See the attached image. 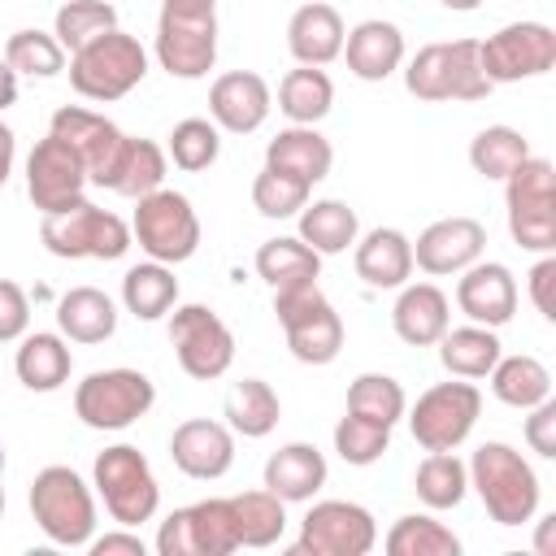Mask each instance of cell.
Here are the masks:
<instances>
[{"instance_id":"obj_41","label":"cell","mask_w":556,"mask_h":556,"mask_svg":"<svg viewBox=\"0 0 556 556\" xmlns=\"http://www.w3.org/2000/svg\"><path fill=\"white\" fill-rule=\"evenodd\" d=\"M382 547L391 556H460V539L443 521H434L430 513H404L387 530Z\"/></svg>"},{"instance_id":"obj_58","label":"cell","mask_w":556,"mask_h":556,"mask_svg":"<svg viewBox=\"0 0 556 556\" xmlns=\"http://www.w3.org/2000/svg\"><path fill=\"white\" fill-rule=\"evenodd\" d=\"M0 473H4V447H0Z\"/></svg>"},{"instance_id":"obj_43","label":"cell","mask_w":556,"mask_h":556,"mask_svg":"<svg viewBox=\"0 0 556 556\" xmlns=\"http://www.w3.org/2000/svg\"><path fill=\"white\" fill-rule=\"evenodd\" d=\"M113 26H117V9L109 0H65L52 17V35L65 52H78L83 43H91Z\"/></svg>"},{"instance_id":"obj_25","label":"cell","mask_w":556,"mask_h":556,"mask_svg":"<svg viewBox=\"0 0 556 556\" xmlns=\"http://www.w3.org/2000/svg\"><path fill=\"white\" fill-rule=\"evenodd\" d=\"M391 326L408 348H430L452 326V304L434 282H404L391 308Z\"/></svg>"},{"instance_id":"obj_42","label":"cell","mask_w":556,"mask_h":556,"mask_svg":"<svg viewBox=\"0 0 556 556\" xmlns=\"http://www.w3.org/2000/svg\"><path fill=\"white\" fill-rule=\"evenodd\" d=\"M526 156H530V143H526V135L513 130V126H482V130L473 135V143H469V165H473V174L495 178V182H504Z\"/></svg>"},{"instance_id":"obj_17","label":"cell","mask_w":556,"mask_h":556,"mask_svg":"<svg viewBox=\"0 0 556 556\" xmlns=\"http://www.w3.org/2000/svg\"><path fill=\"white\" fill-rule=\"evenodd\" d=\"M87 191V165L83 156L61 139V135H43L30 156H26V195L39 213H61L70 204H78Z\"/></svg>"},{"instance_id":"obj_31","label":"cell","mask_w":556,"mask_h":556,"mask_svg":"<svg viewBox=\"0 0 556 556\" xmlns=\"http://www.w3.org/2000/svg\"><path fill=\"white\" fill-rule=\"evenodd\" d=\"M295 217H300V239L317 256H339V252H348L361 239V222H356V208L348 200L326 195V200L304 204Z\"/></svg>"},{"instance_id":"obj_11","label":"cell","mask_w":556,"mask_h":556,"mask_svg":"<svg viewBox=\"0 0 556 556\" xmlns=\"http://www.w3.org/2000/svg\"><path fill=\"white\" fill-rule=\"evenodd\" d=\"M156 404V387L139 369H96L74 387V417L91 430H126Z\"/></svg>"},{"instance_id":"obj_30","label":"cell","mask_w":556,"mask_h":556,"mask_svg":"<svg viewBox=\"0 0 556 556\" xmlns=\"http://www.w3.org/2000/svg\"><path fill=\"white\" fill-rule=\"evenodd\" d=\"M56 326L70 343H104L117 330V308L100 287H70L56 300Z\"/></svg>"},{"instance_id":"obj_12","label":"cell","mask_w":556,"mask_h":556,"mask_svg":"<svg viewBox=\"0 0 556 556\" xmlns=\"http://www.w3.org/2000/svg\"><path fill=\"white\" fill-rule=\"evenodd\" d=\"M482 413V391L460 378V382H434L430 391L417 395L413 413H408V430L426 452H456Z\"/></svg>"},{"instance_id":"obj_46","label":"cell","mask_w":556,"mask_h":556,"mask_svg":"<svg viewBox=\"0 0 556 556\" xmlns=\"http://www.w3.org/2000/svg\"><path fill=\"white\" fill-rule=\"evenodd\" d=\"M169 161L187 174H200L217 161L222 152V130L208 122V117H182L174 130H169Z\"/></svg>"},{"instance_id":"obj_6","label":"cell","mask_w":556,"mask_h":556,"mask_svg":"<svg viewBox=\"0 0 556 556\" xmlns=\"http://www.w3.org/2000/svg\"><path fill=\"white\" fill-rule=\"evenodd\" d=\"M30 517L56 547H87L96 539L91 486L70 465H48L30 482Z\"/></svg>"},{"instance_id":"obj_39","label":"cell","mask_w":556,"mask_h":556,"mask_svg":"<svg viewBox=\"0 0 556 556\" xmlns=\"http://www.w3.org/2000/svg\"><path fill=\"white\" fill-rule=\"evenodd\" d=\"M230 513H235L239 547H274L287 530V504L265 486L230 495Z\"/></svg>"},{"instance_id":"obj_10","label":"cell","mask_w":556,"mask_h":556,"mask_svg":"<svg viewBox=\"0 0 556 556\" xmlns=\"http://www.w3.org/2000/svg\"><path fill=\"white\" fill-rule=\"evenodd\" d=\"M130 235L148 252V261L182 265L200 248V217H195V208H191V200L182 191L156 187V191H148V195L135 200Z\"/></svg>"},{"instance_id":"obj_55","label":"cell","mask_w":556,"mask_h":556,"mask_svg":"<svg viewBox=\"0 0 556 556\" xmlns=\"http://www.w3.org/2000/svg\"><path fill=\"white\" fill-rule=\"evenodd\" d=\"M552 526H556V517L539 521V552H552Z\"/></svg>"},{"instance_id":"obj_35","label":"cell","mask_w":556,"mask_h":556,"mask_svg":"<svg viewBox=\"0 0 556 556\" xmlns=\"http://www.w3.org/2000/svg\"><path fill=\"white\" fill-rule=\"evenodd\" d=\"M334 104V83L321 65H295L278 83V109L291 126H317Z\"/></svg>"},{"instance_id":"obj_37","label":"cell","mask_w":556,"mask_h":556,"mask_svg":"<svg viewBox=\"0 0 556 556\" xmlns=\"http://www.w3.org/2000/svg\"><path fill=\"white\" fill-rule=\"evenodd\" d=\"M122 304H126V313H135L139 321L165 317V313L178 304V278H174V269L161 265V261L130 265L126 278H122Z\"/></svg>"},{"instance_id":"obj_54","label":"cell","mask_w":556,"mask_h":556,"mask_svg":"<svg viewBox=\"0 0 556 556\" xmlns=\"http://www.w3.org/2000/svg\"><path fill=\"white\" fill-rule=\"evenodd\" d=\"M9 104H17V70L0 56V113H4Z\"/></svg>"},{"instance_id":"obj_2","label":"cell","mask_w":556,"mask_h":556,"mask_svg":"<svg viewBox=\"0 0 556 556\" xmlns=\"http://www.w3.org/2000/svg\"><path fill=\"white\" fill-rule=\"evenodd\" d=\"M156 61L174 78H204L217 61V0H161Z\"/></svg>"},{"instance_id":"obj_34","label":"cell","mask_w":556,"mask_h":556,"mask_svg":"<svg viewBox=\"0 0 556 556\" xmlns=\"http://www.w3.org/2000/svg\"><path fill=\"white\" fill-rule=\"evenodd\" d=\"M156 187H165V148L152 143V139H130L126 135V143H122V152H117V161L104 178V191L139 200Z\"/></svg>"},{"instance_id":"obj_44","label":"cell","mask_w":556,"mask_h":556,"mask_svg":"<svg viewBox=\"0 0 556 556\" xmlns=\"http://www.w3.org/2000/svg\"><path fill=\"white\" fill-rule=\"evenodd\" d=\"M348 413H361L369 421L395 426L408 413V395L391 374H361L348 387Z\"/></svg>"},{"instance_id":"obj_33","label":"cell","mask_w":556,"mask_h":556,"mask_svg":"<svg viewBox=\"0 0 556 556\" xmlns=\"http://www.w3.org/2000/svg\"><path fill=\"white\" fill-rule=\"evenodd\" d=\"M321 274V256L295 235H278V239H265L256 248V278H265L269 291H287V287H304V282H317Z\"/></svg>"},{"instance_id":"obj_26","label":"cell","mask_w":556,"mask_h":556,"mask_svg":"<svg viewBox=\"0 0 556 556\" xmlns=\"http://www.w3.org/2000/svg\"><path fill=\"white\" fill-rule=\"evenodd\" d=\"M343 39H348V30H343L339 9L321 4V0L300 4L287 22V48L300 65H330L343 52Z\"/></svg>"},{"instance_id":"obj_45","label":"cell","mask_w":556,"mask_h":556,"mask_svg":"<svg viewBox=\"0 0 556 556\" xmlns=\"http://www.w3.org/2000/svg\"><path fill=\"white\" fill-rule=\"evenodd\" d=\"M4 61L30 78H56L65 70V48L48 30H13L4 43Z\"/></svg>"},{"instance_id":"obj_23","label":"cell","mask_w":556,"mask_h":556,"mask_svg":"<svg viewBox=\"0 0 556 556\" xmlns=\"http://www.w3.org/2000/svg\"><path fill=\"white\" fill-rule=\"evenodd\" d=\"M348 56V70L361 78V83H382L400 70L404 61V30L395 22H382V17H365L348 30L343 39V52Z\"/></svg>"},{"instance_id":"obj_29","label":"cell","mask_w":556,"mask_h":556,"mask_svg":"<svg viewBox=\"0 0 556 556\" xmlns=\"http://www.w3.org/2000/svg\"><path fill=\"white\" fill-rule=\"evenodd\" d=\"M70 369H74V352L65 343V334H52V330H35V334H22V348L13 356V374L26 391H56L70 382Z\"/></svg>"},{"instance_id":"obj_47","label":"cell","mask_w":556,"mask_h":556,"mask_svg":"<svg viewBox=\"0 0 556 556\" xmlns=\"http://www.w3.org/2000/svg\"><path fill=\"white\" fill-rule=\"evenodd\" d=\"M391 447V426L382 421H369L361 413H343L339 426H334V452L348 460V465H374L382 460Z\"/></svg>"},{"instance_id":"obj_51","label":"cell","mask_w":556,"mask_h":556,"mask_svg":"<svg viewBox=\"0 0 556 556\" xmlns=\"http://www.w3.org/2000/svg\"><path fill=\"white\" fill-rule=\"evenodd\" d=\"M530 300L547 321H556V256L552 252H543L539 265L530 269Z\"/></svg>"},{"instance_id":"obj_38","label":"cell","mask_w":556,"mask_h":556,"mask_svg":"<svg viewBox=\"0 0 556 556\" xmlns=\"http://www.w3.org/2000/svg\"><path fill=\"white\" fill-rule=\"evenodd\" d=\"M282 417V404H278V391L265 382V378H243L230 387L226 395V426L243 439H265Z\"/></svg>"},{"instance_id":"obj_56","label":"cell","mask_w":556,"mask_h":556,"mask_svg":"<svg viewBox=\"0 0 556 556\" xmlns=\"http://www.w3.org/2000/svg\"><path fill=\"white\" fill-rule=\"evenodd\" d=\"M443 9H452V13H473V9H482V0H439Z\"/></svg>"},{"instance_id":"obj_28","label":"cell","mask_w":556,"mask_h":556,"mask_svg":"<svg viewBox=\"0 0 556 556\" xmlns=\"http://www.w3.org/2000/svg\"><path fill=\"white\" fill-rule=\"evenodd\" d=\"M265 165L300 178V182H321L334 165V148L317 126H287L265 143Z\"/></svg>"},{"instance_id":"obj_49","label":"cell","mask_w":556,"mask_h":556,"mask_svg":"<svg viewBox=\"0 0 556 556\" xmlns=\"http://www.w3.org/2000/svg\"><path fill=\"white\" fill-rule=\"evenodd\" d=\"M30 326V300L13 278H0V343L22 339Z\"/></svg>"},{"instance_id":"obj_19","label":"cell","mask_w":556,"mask_h":556,"mask_svg":"<svg viewBox=\"0 0 556 556\" xmlns=\"http://www.w3.org/2000/svg\"><path fill=\"white\" fill-rule=\"evenodd\" d=\"M169 460L200 482H217L235 465V430L213 417H187L169 434Z\"/></svg>"},{"instance_id":"obj_4","label":"cell","mask_w":556,"mask_h":556,"mask_svg":"<svg viewBox=\"0 0 556 556\" xmlns=\"http://www.w3.org/2000/svg\"><path fill=\"white\" fill-rule=\"evenodd\" d=\"M39 239L61 261H122L135 243L130 226L87 195L61 213H39Z\"/></svg>"},{"instance_id":"obj_9","label":"cell","mask_w":556,"mask_h":556,"mask_svg":"<svg viewBox=\"0 0 556 556\" xmlns=\"http://www.w3.org/2000/svg\"><path fill=\"white\" fill-rule=\"evenodd\" d=\"M91 478H96V491L109 508V517L117 526H143L156 517L161 508V486L152 478V465L148 456L135 447V443H113L96 456L91 465Z\"/></svg>"},{"instance_id":"obj_57","label":"cell","mask_w":556,"mask_h":556,"mask_svg":"<svg viewBox=\"0 0 556 556\" xmlns=\"http://www.w3.org/2000/svg\"><path fill=\"white\" fill-rule=\"evenodd\" d=\"M0 517H4V486H0Z\"/></svg>"},{"instance_id":"obj_53","label":"cell","mask_w":556,"mask_h":556,"mask_svg":"<svg viewBox=\"0 0 556 556\" xmlns=\"http://www.w3.org/2000/svg\"><path fill=\"white\" fill-rule=\"evenodd\" d=\"M13 161H17V139H13V130L0 122V187L9 182V174H13Z\"/></svg>"},{"instance_id":"obj_36","label":"cell","mask_w":556,"mask_h":556,"mask_svg":"<svg viewBox=\"0 0 556 556\" xmlns=\"http://www.w3.org/2000/svg\"><path fill=\"white\" fill-rule=\"evenodd\" d=\"M491 391H495V400L500 404H508V408H534V404H543L547 395H552V374H547V365L539 361V356H500L495 365H491Z\"/></svg>"},{"instance_id":"obj_48","label":"cell","mask_w":556,"mask_h":556,"mask_svg":"<svg viewBox=\"0 0 556 556\" xmlns=\"http://www.w3.org/2000/svg\"><path fill=\"white\" fill-rule=\"evenodd\" d=\"M308 182H300V178H291V174H282V169H274V165H265L256 178H252V204H256V213L261 217H274V222H282V217H295L304 204H308Z\"/></svg>"},{"instance_id":"obj_52","label":"cell","mask_w":556,"mask_h":556,"mask_svg":"<svg viewBox=\"0 0 556 556\" xmlns=\"http://www.w3.org/2000/svg\"><path fill=\"white\" fill-rule=\"evenodd\" d=\"M87 552H91V556H143L148 547H143V539H139L130 526H122V530H113V534L91 539Z\"/></svg>"},{"instance_id":"obj_13","label":"cell","mask_w":556,"mask_h":556,"mask_svg":"<svg viewBox=\"0 0 556 556\" xmlns=\"http://www.w3.org/2000/svg\"><path fill=\"white\" fill-rule=\"evenodd\" d=\"M478 65L491 87L539 78L556 65V30L547 22H508L478 43Z\"/></svg>"},{"instance_id":"obj_24","label":"cell","mask_w":556,"mask_h":556,"mask_svg":"<svg viewBox=\"0 0 556 556\" xmlns=\"http://www.w3.org/2000/svg\"><path fill=\"white\" fill-rule=\"evenodd\" d=\"M352 248H356L352 265H356V278H361L365 287H374V291H395V287L408 282V274H413V239H408L404 230L378 226V230H369L365 239H356Z\"/></svg>"},{"instance_id":"obj_15","label":"cell","mask_w":556,"mask_h":556,"mask_svg":"<svg viewBox=\"0 0 556 556\" xmlns=\"http://www.w3.org/2000/svg\"><path fill=\"white\" fill-rule=\"evenodd\" d=\"M378 543L374 513L352 500H317L304 521L300 539L291 543L295 556H365Z\"/></svg>"},{"instance_id":"obj_16","label":"cell","mask_w":556,"mask_h":556,"mask_svg":"<svg viewBox=\"0 0 556 556\" xmlns=\"http://www.w3.org/2000/svg\"><path fill=\"white\" fill-rule=\"evenodd\" d=\"M169 343L187 378L213 382L235 361V334L208 304H182L169 317Z\"/></svg>"},{"instance_id":"obj_22","label":"cell","mask_w":556,"mask_h":556,"mask_svg":"<svg viewBox=\"0 0 556 556\" xmlns=\"http://www.w3.org/2000/svg\"><path fill=\"white\" fill-rule=\"evenodd\" d=\"M456 308L478 321V326H508L513 313H517V278L508 265L500 261H473L469 269H460V282H456Z\"/></svg>"},{"instance_id":"obj_7","label":"cell","mask_w":556,"mask_h":556,"mask_svg":"<svg viewBox=\"0 0 556 556\" xmlns=\"http://www.w3.org/2000/svg\"><path fill=\"white\" fill-rule=\"evenodd\" d=\"M508 235L526 252H556V169L547 156H526L504 178Z\"/></svg>"},{"instance_id":"obj_40","label":"cell","mask_w":556,"mask_h":556,"mask_svg":"<svg viewBox=\"0 0 556 556\" xmlns=\"http://www.w3.org/2000/svg\"><path fill=\"white\" fill-rule=\"evenodd\" d=\"M413 491L426 508L443 513V508H456L465 495H469V469L456 452H430L417 473H413Z\"/></svg>"},{"instance_id":"obj_8","label":"cell","mask_w":556,"mask_h":556,"mask_svg":"<svg viewBox=\"0 0 556 556\" xmlns=\"http://www.w3.org/2000/svg\"><path fill=\"white\" fill-rule=\"evenodd\" d=\"M274 313L300 365H330L343 352V321L317 282L274 291Z\"/></svg>"},{"instance_id":"obj_20","label":"cell","mask_w":556,"mask_h":556,"mask_svg":"<svg viewBox=\"0 0 556 556\" xmlns=\"http://www.w3.org/2000/svg\"><path fill=\"white\" fill-rule=\"evenodd\" d=\"M48 130L61 135V139L83 156V165H87V182L104 187V178H109V169H113V161H117L126 135H122L104 113H91V109H83V104H65V109H56Z\"/></svg>"},{"instance_id":"obj_21","label":"cell","mask_w":556,"mask_h":556,"mask_svg":"<svg viewBox=\"0 0 556 556\" xmlns=\"http://www.w3.org/2000/svg\"><path fill=\"white\" fill-rule=\"evenodd\" d=\"M274 109V91L256 70H230L208 87V117L217 130L252 135L265 126Z\"/></svg>"},{"instance_id":"obj_5","label":"cell","mask_w":556,"mask_h":556,"mask_svg":"<svg viewBox=\"0 0 556 556\" xmlns=\"http://www.w3.org/2000/svg\"><path fill=\"white\" fill-rule=\"evenodd\" d=\"M404 87L426 100V104H443V100H486L491 83L478 65V39H447V43H426L417 48V56L404 70Z\"/></svg>"},{"instance_id":"obj_50","label":"cell","mask_w":556,"mask_h":556,"mask_svg":"<svg viewBox=\"0 0 556 556\" xmlns=\"http://www.w3.org/2000/svg\"><path fill=\"white\" fill-rule=\"evenodd\" d=\"M530 417H526V443H530V452H539V456H556V400L547 395L543 404H534V408H526Z\"/></svg>"},{"instance_id":"obj_32","label":"cell","mask_w":556,"mask_h":556,"mask_svg":"<svg viewBox=\"0 0 556 556\" xmlns=\"http://www.w3.org/2000/svg\"><path fill=\"white\" fill-rule=\"evenodd\" d=\"M500 356H504L500 334L491 326H478V321L456 326V330L447 326L443 339H439V361H443V369L452 378H469V382L473 378H486Z\"/></svg>"},{"instance_id":"obj_14","label":"cell","mask_w":556,"mask_h":556,"mask_svg":"<svg viewBox=\"0 0 556 556\" xmlns=\"http://www.w3.org/2000/svg\"><path fill=\"white\" fill-rule=\"evenodd\" d=\"M156 552L161 556H230V552H239L230 495H213V500L174 508L156 530Z\"/></svg>"},{"instance_id":"obj_18","label":"cell","mask_w":556,"mask_h":556,"mask_svg":"<svg viewBox=\"0 0 556 556\" xmlns=\"http://www.w3.org/2000/svg\"><path fill=\"white\" fill-rule=\"evenodd\" d=\"M482 248H486V226L478 217H439L430 222L417 243H413V265L443 278V274H460L469 269L473 261H482Z\"/></svg>"},{"instance_id":"obj_3","label":"cell","mask_w":556,"mask_h":556,"mask_svg":"<svg viewBox=\"0 0 556 556\" xmlns=\"http://www.w3.org/2000/svg\"><path fill=\"white\" fill-rule=\"evenodd\" d=\"M148 74V52L135 35L126 30H104L96 35L91 43H83L78 52H70V87L83 96V100H96V104H109V100H122L130 96Z\"/></svg>"},{"instance_id":"obj_27","label":"cell","mask_w":556,"mask_h":556,"mask_svg":"<svg viewBox=\"0 0 556 556\" xmlns=\"http://www.w3.org/2000/svg\"><path fill=\"white\" fill-rule=\"evenodd\" d=\"M326 456L313 443H282L265 460V491H274L282 504H304L326 486Z\"/></svg>"},{"instance_id":"obj_1","label":"cell","mask_w":556,"mask_h":556,"mask_svg":"<svg viewBox=\"0 0 556 556\" xmlns=\"http://www.w3.org/2000/svg\"><path fill=\"white\" fill-rule=\"evenodd\" d=\"M469 486L478 491L482 508L500 526H526L539 513V473L513 443H482L469 456Z\"/></svg>"}]
</instances>
